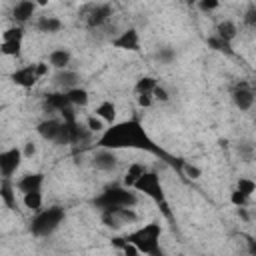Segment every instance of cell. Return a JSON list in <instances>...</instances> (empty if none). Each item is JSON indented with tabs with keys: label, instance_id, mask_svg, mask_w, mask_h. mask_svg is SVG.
<instances>
[{
	"label": "cell",
	"instance_id": "e575fe53",
	"mask_svg": "<svg viewBox=\"0 0 256 256\" xmlns=\"http://www.w3.org/2000/svg\"><path fill=\"white\" fill-rule=\"evenodd\" d=\"M244 22H246L250 28H256V6H254V4L248 6V10H246V14H244Z\"/></svg>",
	"mask_w": 256,
	"mask_h": 256
},
{
	"label": "cell",
	"instance_id": "44dd1931",
	"mask_svg": "<svg viewBox=\"0 0 256 256\" xmlns=\"http://www.w3.org/2000/svg\"><path fill=\"white\" fill-rule=\"evenodd\" d=\"M236 34H238L236 22H232V20H222V22H218V26H216V36H218L220 40H224V42L230 44V42L236 38Z\"/></svg>",
	"mask_w": 256,
	"mask_h": 256
},
{
	"label": "cell",
	"instance_id": "8992f818",
	"mask_svg": "<svg viewBox=\"0 0 256 256\" xmlns=\"http://www.w3.org/2000/svg\"><path fill=\"white\" fill-rule=\"evenodd\" d=\"M20 164H22V150L20 148L12 146V148L0 152V176L2 178L10 180L16 174V170L20 168Z\"/></svg>",
	"mask_w": 256,
	"mask_h": 256
},
{
	"label": "cell",
	"instance_id": "ab89813d",
	"mask_svg": "<svg viewBox=\"0 0 256 256\" xmlns=\"http://www.w3.org/2000/svg\"><path fill=\"white\" fill-rule=\"evenodd\" d=\"M34 68H36V74H38V78H42V76H46L48 74V62H36L34 64Z\"/></svg>",
	"mask_w": 256,
	"mask_h": 256
},
{
	"label": "cell",
	"instance_id": "4dcf8cb0",
	"mask_svg": "<svg viewBox=\"0 0 256 256\" xmlns=\"http://www.w3.org/2000/svg\"><path fill=\"white\" fill-rule=\"evenodd\" d=\"M174 58H176L174 48L164 46V48H158V52H156V60H158L160 64H172V62H174Z\"/></svg>",
	"mask_w": 256,
	"mask_h": 256
},
{
	"label": "cell",
	"instance_id": "f546056e",
	"mask_svg": "<svg viewBox=\"0 0 256 256\" xmlns=\"http://www.w3.org/2000/svg\"><path fill=\"white\" fill-rule=\"evenodd\" d=\"M236 148H238V154H240V158H242L244 162H250V160L254 158V144H252V142L242 140Z\"/></svg>",
	"mask_w": 256,
	"mask_h": 256
},
{
	"label": "cell",
	"instance_id": "d6a6232c",
	"mask_svg": "<svg viewBox=\"0 0 256 256\" xmlns=\"http://www.w3.org/2000/svg\"><path fill=\"white\" fill-rule=\"evenodd\" d=\"M230 202H232L236 208H246L250 200H248L246 196H242V194H240V192L234 188V190H232V194H230Z\"/></svg>",
	"mask_w": 256,
	"mask_h": 256
},
{
	"label": "cell",
	"instance_id": "d4e9b609",
	"mask_svg": "<svg viewBox=\"0 0 256 256\" xmlns=\"http://www.w3.org/2000/svg\"><path fill=\"white\" fill-rule=\"evenodd\" d=\"M22 202H24V206L28 208V210H32V212H40L42 210V192H30V194H24L22 196Z\"/></svg>",
	"mask_w": 256,
	"mask_h": 256
},
{
	"label": "cell",
	"instance_id": "5bb4252c",
	"mask_svg": "<svg viewBox=\"0 0 256 256\" xmlns=\"http://www.w3.org/2000/svg\"><path fill=\"white\" fill-rule=\"evenodd\" d=\"M36 12V4L30 2V0H22V2H16V6L12 8V20L16 22V26H24L28 20H32Z\"/></svg>",
	"mask_w": 256,
	"mask_h": 256
},
{
	"label": "cell",
	"instance_id": "74e56055",
	"mask_svg": "<svg viewBox=\"0 0 256 256\" xmlns=\"http://www.w3.org/2000/svg\"><path fill=\"white\" fill-rule=\"evenodd\" d=\"M152 102H154L152 94H138V104H140L142 108H148V106H152Z\"/></svg>",
	"mask_w": 256,
	"mask_h": 256
},
{
	"label": "cell",
	"instance_id": "3957f363",
	"mask_svg": "<svg viewBox=\"0 0 256 256\" xmlns=\"http://www.w3.org/2000/svg\"><path fill=\"white\" fill-rule=\"evenodd\" d=\"M136 204H138V192L122 184H114L94 198V206L100 212H112L118 208H134Z\"/></svg>",
	"mask_w": 256,
	"mask_h": 256
},
{
	"label": "cell",
	"instance_id": "7402d4cb",
	"mask_svg": "<svg viewBox=\"0 0 256 256\" xmlns=\"http://www.w3.org/2000/svg\"><path fill=\"white\" fill-rule=\"evenodd\" d=\"M144 172H146V166H144V164H140V162H132V164L128 166L126 174H124L122 186H126V188H132V186L136 184V180H138V178H140Z\"/></svg>",
	"mask_w": 256,
	"mask_h": 256
},
{
	"label": "cell",
	"instance_id": "d6986e66",
	"mask_svg": "<svg viewBox=\"0 0 256 256\" xmlns=\"http://www.w3.org/2000/svg\"><path fill=\"white\" fill-rule=\"evenodd\" d=\"M94 116L100 118L102 122L114 124V120H116V104H114L112 100H104V102H100V104L94 108Z\"/></svg>",
	"mask_w": 256,
	"mask_h": 256
},
{
	"label": "cell",
	"instance_id": "8d00e7d4",
	"mask_svg": "<svg viewBox=\"0 0 256 256\" xmlns=\"http://www.w3.org/2000/svg\"><path fill=\"white\" fill-rule=\"evenodd\" d=\"M198 8H200L202 12H212V10L220 8V2H218V0H200V2H198Z\"/></svg>",
	"mask_w": 256,
	"mask_h": 256
},
{
	"label": "cell",
	"instance_id": "ac0fdd59",
	"mask_svg": "<svg viewBox=\"0 0 256 256\" xmlns=\"http://www.w3.org/2000/svg\"><path fill=\"white\" fill-rule=\"evenodd\" d=\"M62 28H64V24L56 16H38V20H36V30L42 34H58Z\"/></svg>",
	"mask_w": 256,
	"mask_h": 256
},
{
	"label": "cell",
	"instance_id": "30bf717a",
	"mask_svg": "<svg viewBox=\"0 0 256 256\" xmlns=\"http://www.w3.org/2000/svg\"><path fill=\"white\" fill-rule=\"evenodd\" d=\"M16 190H20V194H30V192H42L44 186V174L42 172H28L24 174L16 184Z\"/></svg>",
	"mask_w": 256,
	"mask_h": 256
},
{
	"label": "cell",
	"instance_id": "e0dca14e",
	"mask_svg": "<svg viewBox=\"0 0 256 256\" xmlns=\"http://www.w3.org/2000/svg\"><path fill=\"white\" fill-rule=\"evenodd\" d=\"M70 60H72V54H70L66 48H56V50H52V52L48 54V66L54 68L56 72L66 70L68 64H70Z\"/></svg>",
	"mask_w": 256,
	"mask_h": 256
},
{
	"label": "cell",
	"instance_id": "7a4b0ae2",
	"mask_svg": "<svg viewBox=\"0 0 256 256\" xmlns=\"http://www.w3.org/2000/svg\"><path fill=\"white\" fill-rule=\"evenodd\" d=\"M160 236H162V226L158 222H148L140 226L138 230L126 234V242H130L140 254L146 256H164L160 248Z\"/></svg>",
	"mask_w": 256,
	"mask_h": 256
},
{
	"label": "cell",
	"instance_id": "9c48e42d",
	"mask_svg": "<svg viewBox=\"0 0 256 256\" xmlns=\"http://www.w3.org/2000/svg\"><path fill=\"white\" fill-rule=\"evenodd\" d=\"M90 160H92V166L100 172H114L118 166V158L114 150H106V148H96Z\"/></svg>",
	"mask_w": 256,
	"mask_h": 256
},
{
	"label": "cell",
	"instance_id": "52a82bcc",
	"mask_svg": "<svg viewBox=\"0 0 256 256\" xmlns=\"http://www.w3.org/2000/svg\"><path fill=\"white\" fill-rule=\"evenodd\" d=\"M232 102L240 112H248L254 106V90L248 82H238L232 90Z\"/></svg>",
	"mask_w": 256,
	"mask_h": 256
},
{
	"label": "cell",
	"instance_id": "1f68e13d",
	"mask_svg": "<svg viewBox=\"0 0 256 256\" xmlns=\"http://www.w3.org/2000/svg\"><path fill=\"white\" fill-rule=\"evenodd\" d=\"M208 46H210L212 50H218V52H226V54H232V50H230V44H228V42H224V40H220L218 36H210V38H208Z\"/></svg>",
	"mask_w": 256,
	"mask_h": 256
},
{
	"label": "cell",
	"instance_id": "b9f144b4",
	"mask_svg": "<svg viewBox=\"0 0 256 256\" xmlns=\"http://www.w3.org/2000/svg\"><path fill=\"white\" fill-rule=\"evenodd\" d=\"M238 216H240L242 220H248V218H250L248 212H246V208H238Z\"/></svg>",
	"mask_w": 256,
	"mask_h": 256
},
{
	"label": "cell",
	"instance_id": "6da1fadb",
	"mask_svg": "<svg viewBox=\"0 0 256 256\" xmlns=\"http://www.w3.org/2000/svg\"><path fill=\"white\" fill-rule=\"evenodd\" d=\"M96 148H106V150H120V148H136V150H146V152H160L158 146L150 140L146 130L136 118L124 120V122H114L110 128H106L100 138L96 140Z\"/></svg>",
	"mask_w": 256,
	"mask_h": 256
},
{
	"label": "cell",
	"instance_id": "8fae6325",
	"mask_svg": "<svg viewBox=\"0 0 256 256\" xmlns=\"http://www.w3.org/2000/svg\"><path fill=\"white\" fill-rule=\"evenodd\" d=\"M10 78H12V82H14L16 86L26 88V90L32 88V86L38 82V74H36L34 64H28V66H22V68L14 70V72L10 74Z\"/></svg>",
	"mask_w": 256,
	"mask_h": 256
},
{
	"label": "cell",
	"instance_id": "277c9868",
	"mask_svg": "<svg viewBox=\"0 0 256 256\" xmlns=\"http://www.w3.org/2000/svg\"><path fill=\"white\" fill-rule=\"evenodd\" d=\"M132 190L142 192L144 196L152 198V200L158 204V208L162 210V214H164L168 220H172V212H170V206H168L166 196H164L162 182H160V178H158V174H156V172H148V170H146V172L136 180V184L132 186Z\"/></svg>",
	"mask_w": 256,
	"mask_h": 256
},
{
	"label": "cell",
	"instance_id": "2e32d148",
	"mask_svg": "<svg viewBox=\"0 0 256 256\" xmlns=\"http://www.w3.org/2000/svg\"><path fill=\"white\" fill-rule=\"evenodd\" d=\"M44 108H46L48 112H58V114H62L64 110H68V108H72V106H70V102H68V98H66L64 92H52V94H48V96L44 98Z\"/></svg>",
	"mask_w": 256,
	"mask_h": 256
},
{
	"label": "cell",
	"instance_id": "60d3db41",
	"mask_svg": "<svg viewBox=\"0 0 256 256\" xmlns=\"http://www.w3.org/2000/svg\"><path fill=\"white\" fill-rule=\"evenodd\" d=\"M124 240H126V238H124ZM120 250L124 252V256H140V252H138V250H136V248H134L130 242H126V244H124Z\"/></svg>",
	"mask_w": 256,
	"mask_h": 256
},
{
	"label": "cell",
	"instance_id": "5b68a950",
	"mask_svg": "<svg viewBox=\"0 0 256 256\" xmlns=\"http://www.w3.org/2000/svg\"><path fill=\"white\" fill-rule=\"evenodd\" d=\"M66 214L64 208L60 206H50V208H42L40 212H36V216L30 222V232L36 238H46L50 234H54L58 230V226L64 222Z\"/></svg>",
	"mask_w": 256,
	"mask_h": 256
},
{
	"label": "cell",
	"instance_id": "f35d334b",
	"mask_svg": "<svg viewBox=\"0 0 256 256\" xmlns=\"http://www.w3.org/2000/svg\"><path fill=\"white\" fill-rule=\"evenodd\" d=\"M36 154V144L34 142H26L24 150H22V158H32Z\"/></svg>",
	"mask_w": 256,
	"mask_h": 256
},
{
	"label": "cell",
	"instance_id": "484cf974",
	"mask_svg": "<svg viewBox=\"0 0 256 256\" xmlns=\"http://www.w3.org/2000/svg\"><path fill=\"white\" fill-rule=\"evenodd\" d=\"M236 190H238L242 196H246V198L250 200L252 194L256 192V182H254L252 178H240V180L236 182Z\"/></svg>",
	"mask_w": 256,
	"mask_h": 256
},
{
	"label": "cell",
	"instance_id": "9a60e30c",
	"mask_svg": "<svg viewBox=\"0 0 256 256\" xmlns=\"http://www.w3.org/2000/svg\"><path fill=\"white\" fill-rule=\"evenodd\" d=\"M54 84H56L62 92H68V90L80 86V76H78V72L66 68V70H60V72L54 74Z\"/></svg>",
	"mask_w": 256,
	"mask_h": 256
},
{
	"label": "cell",
	"instance_id": "ba28073f",
	"mask_svg": "<svg viewBox=\"0 0 256 256\" xmlns=\"http://www.w3.org/2000/svg\"><path fill=\"white\" fill-rule=\"evenodd\" d=\"M112 18V6L110 4H94L90 6V12L86 14V26L88 28H102Z\"/></svg>",
	"mask_w": 256,
	"mask_h": 256
},
{
	"label": "cell",
	"instance_id": "836d02e7",
	"mask_svg": "<svg viewBox=\"0 0 256 256\" xmlns=\"http://www.w3.org/2000/svg\"><path fill=\"white\" fill-rule=\"evenodd\" d=\"M182 170H184V174H186L188 178H192V180H198V178L202 176V170H200L198 166H194V164H188V162L182 164Z\"/></svg>",
	"mask_w": 256,
	"mask_h": 256
},
{
	"label": "cell",
	"instance_id": "f1b7e54d",
	"mask_svg": "<svg viewBox=\"0 0 256 256\" xmlns=\"http://www.w3.org/2000/svg\"><path fill=\"white\" fill-rule=\"evenodd\" d=\"M84 126L88 128V132H90V134H98V132L102 134V132L106 130V128H104V122H102L100 118H96L94 114L86 116V124H84Z\"/></svg>",
	"mask_w": 256,
	"mask_h": 256
},
{
	"label": "cell",
	"instance_id": "ffe728a7",
	"mask_svg": "<svg viewBox=\"0 0 256 256\" xmlns=\"http://www.w3.org/2000/svg\"><path fill=\"white\" fill-rule=\"evenodd\" d=\"M0 198L6 204V208L16 210V186L6 178H2L0 182Z\"/></svg>",
	"mask_w": 256,
	"mask_h": 256
},
{
	"label": "cell",
	"instance_id": "d590c367",
	"mask_svg": "<svg viewBox=\"0 0 256 256\" xmlns=\"http://www.w3.org/2000/svg\"><path fill=\"white\" fill-rule=\"evenodd\" d=\"M152 98H154V100H158V102H168V100H170V96H168L166 88H164V86H160V84L152 90Z\"/></svg>",
	"mask_w": 256,
	"mask_h": 256
},
{
	"label": "cell",
	"instance_id": "4fadbf2b",
	"mask_svg": "<svg viewBox=\"0 0 256 256\" xmlns=\"http://www.w3.org/2000/svg\"><path fill=\"white\" fill-rule=\"evenodd\" d=\"M60 130H62V120H58V118H46V120L38 122V126H36V132L44 140L54 142V144H56V140L60 136Z\"/></svg>",
	"mask_w": 256,
	"mask_h": 256
},
{
	"label": "cell",
	"instance_id": "83f0119b",
	"mask_svg": "<svg viewBox=\"0 0 256 256\" xmlns=\"http://www.w3.org/2000/svg\"><path fill=\"white\" fill-rule=\"evenodd\" d=\"M0 52L4 56H14L18 58L22 54V42H0Z\"/></svg>",
	"mask_w": 256,
	"mask_h": 256
},
{
	"label": "cell",
	"instance_id": "cb8c5ba5",
	"mask_svg": "<svg viewBox=\"0 0 256 256\" xmlns=\"http://www.w3.org/2000/svg\"><path fill=\"white\" fill-rule=\"evenodd\" d=\"M158 86V80L152 78V76H142L136 80V86H134V92L136 94H152V90Z\"/></svg>",
	"mask_w": 256,
	"mask_h": 256
},
{
	"label": "cell",
	"instance_id": "4316f807",
	"mask_svg": "<svg viewBox=\"0 0 256 256\" xmlns=\"http://www.w3.org/2000/svg\"><path fill=\"white\" fill-rule=\"evenodd\" d=\"M22 38H24L22 26H10L2 32V42H22Z\"/></svg>",
	"mask_w": 256,
	"mask_h": 256
},
{
	"label": "cell",
	"instance_id": "603a6c76",
	"mask_svg": "<svg viewBox=\"0 0 256 256\" xmlns=\"http://www.w3.org/2000/svg\"><path fill=\"white\" fill-rule=\"evenodd\" d=\"M64 94H66L70 106H86L88 100H90L88 90L82 88V86H76V88H72V90H68V92H64Z\"/></svg>",
	"mask_w": 256,
	"mask_h": 256
},
{
	"label": "cell",
	"instance_id": "7c38bea8",
	"mask_svg": "<svg viewBox=\"0 0 256 256\" xmlns=\"http://www.w3.org/2000/svg\"><path fill=\"white\" fill-rule=\"evenodd\" d=\"M112 46L120 48V50H132V52H138L140 50V36L134 28H128L124 32H120V36H116L112 40Z\"/></svg>",
	"mask_w": 256,
	"mask_h": 256
}]
</instances>
